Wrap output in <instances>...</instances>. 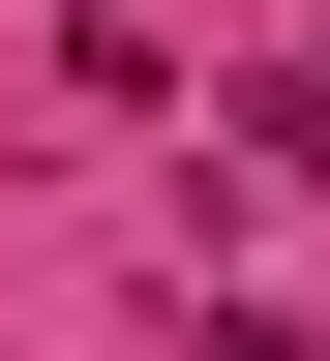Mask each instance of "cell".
I'll return each mask as SVG.
<instances>
[{
    "label": "cell",
    "instance_id": "1",
    "mask_svg": "<svg viewBox=\"0 0 330 361\" xmlns=\"http://www.w3.org/2000/svg\"><path fill=\"white\" fill-rule=\"evenodd\" d=\"M270 180H330V61H270Z\"/></svg>",
    "mask_w": 330,
    "mask_h": 361
}]
</instances>
